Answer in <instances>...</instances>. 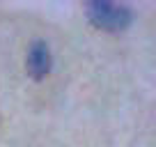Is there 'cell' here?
Returning a JSON list of instances; mask_svg holds the SVG:
<instances>
[{
    "instance_id": "1",
    "label": "cell",
    "mask_w": 156,
    "mask_h": 147,
    "mask_svg": "<svg viewBox=\"0 0 156 147\" xmlns=\"http://www.w3.org/2000/svg\"><path fill=\"white\" fill-rule=\"evenodd\" d=\"M87 12L90 21L103 30H122L131 23V9L117 2H92Z\"/></svg>"
},
{
    "instance_id": "2",
    "label": "cell",
    "mask_w": 156,
    "mask_h": 147,
    "mask_svg": "<svg viewBox=\"0 0 156 147\" xmlns=\"http://www.w3.org/2000/svg\"><path fill=\"white\" fill-rule=\"evenodd\" d=\"M51 64H53V58H51V48L44 41H34L28 51V60H25V67L32 74L34 78H46L51 71Z\"/></svg>"
}]
</instances>
